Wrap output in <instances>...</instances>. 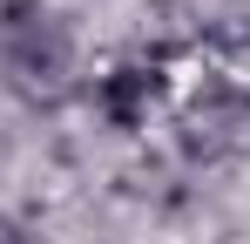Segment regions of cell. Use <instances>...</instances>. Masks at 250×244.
I'll return each mask as SVG.
<instances>
[{
    "label": "cell",
    "instance_id": "1",
    "mask_svg": "<svg viewBox=\"0 0 250 244\" xmlns=\"http://www.w3.org/2000/svg\"><path fill=\"white\" fill-rule=\"evenodd\" d=\"M0 61H7V75L27 81V88H54L68 75V41H61V27L47 21L34 0H14L0 14Z\"/></svg>",
    "mask_w": 250,
    "mask_h": 244
}]
</instances>
